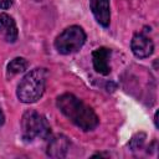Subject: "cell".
Masks as SVG:
<instances>
[{
  "instance_id": "5b68a950",
  "label": "cell",
  "mask_w": 159,
  "mask_h": 159,
  "mask_svg": "<svg viewBox=\"0 0 159 159\" xmlns=\"http://www.w3.org/2000/svg\"><path fill=\"white\" fill-rule=\"evenodd\" d=\"M130 48L134 56H137L138 58H145L153 53L154 45L149 36H147L144 32H138L132 39Z\"/></svg>"
},
{
  "instance_id": "7a4b0ae2",
  "label": "cell",
  "mask_w": 159,
  "mask_h": 159,
  "mask_svg": "<svg viewBox=\"0 0 159 159\" xmlns=\"http://www.w3.org/2000/svg\"><path fill=\"white\" fill-rule=\"evenodd\" d=\"M46 76L45 68H34L27 72L17 86V98L24 103L39 101L45 92Z\"/></svg>"
},
{
  "instance_id": "3957f363",
  "label": "cell",
  "mask_w": 159,
  "mask_h": 159,
  "mask_svg": "<svg viewBox=\"0 0 159 159\" xmlns=\"http://www.w3.org/2000/svg\"><path fill=\"white\" fill-rule=\"evenodd\" d=\"M21 128L22 137L26 140H34L36 138L47 139L51 133V128L47 119L35 111H27L24 114L21 119Z\"/></svg>"
},
{
  "instance_id": "ba28073f",
  "label": "cell",
  "mask_w": 159,
  "mask_h": 159,
  "mask_svg": "<svg viewBox=\"0 0 159 159\" xmlns=\"http://www.w3.org/2000/svg\"><path fill=\"white\" fill-rule=\"evenodd\" d=\"M70 148V142L65 135H56L53 137L47 147V155L52 158H62L66 155Z\"/></svg>"
},
{
  "instance_id": "9c48e42d",
  "label": "cell",
  "mask_w": 159,
  "mask_h": 159,
  "mask_svg": "<svg viewBox=\"0 0 159 159\" xmlns=\"http://www.w3.org/2000/svg\"><path fill=\"white\" fill-rule=\"evenodd\" d=\"M0 34L7 42H15L17 39L16 24L7 14H0Z\"/></svg>"
},
{
  "instance_id": "8fae6325",
  "label": "cell",
  "mask_w": 159,
  "mask_h": 159,
  "mask_svg": "<svg viewBox=\"0 0 159 159\" xmlns=\"http://www.w3.org/2000/svg\"><path fill=\"white\" fill-rule=\"evenodd\" d=\"M12 4V0H0V9H9Z\"/></svg>"
},
{
  "instance_id": "52a82bcc",
  "label": "cell",
  "mask_w": 159,
  "mask_h": 159,
  "mask_svg": "<svg viewBox=\"0 0 159 159\" xmlns=\"http://www.w3.org/2000/svg\"><path fill=\"white\" fill-rule=\"evenodd\" d=\"M111 53L112 51L107 47H99L92 52V61L96 72L101 75H108L111 72V66H109Z\"/></svg>"
},
{
  "instance_id": "6da1fadb",
  "label": "cell",
  "mask_w": 159,
  "mask_h": 159,
  "mask_svg": "<svg viewBox=\"0 0 159 159\" xmlns=\"http://www.w3.org/2000/svg\"><path fill=\"white\" fill-rule=\"evenodd\" d=\"M57 107L63 116L82 130H92L99 123L94 111L75 94L65 93L60 96L57 98Z\"/></svg>"
},
{
  "instance_id": "277c9868",
  "label": "cell",
  "mask_w": 159,
  "mask_h": 159,
  "mask_svg": "<svg viewBox=\"0 0 159 159\" xmlns=\"http://www.w3.org/2000/svg\"><path fill=\"white\" fill-rule=\"evenodd\" d=\"M86 42V34L80 26H70L65 29L55 40L56 50L62 55L77 52Z\"/></svg>"
},
{
  "instance_id": "30bf717a",
  "label": "cell",
  "mask_w": 159,
  "mask_h": 159,
  "mask_svg": "<svg viewBox=\"0 0 159 159\" xmlns=\"http://www.w3.org/2000/svg\"><path fill=\"white\" fill-rule=\"evenodd\" d=\"M29 63L25 58L22 57H16L14 60H11L7 65V75L9 76H14V75H17V73H21L24 72L26 68H27Z\"/></svg>"
},
{
  "instance_id": "8992f818",
  "label": "cell",
  "mask_w": 159,
  "mask_h": 159,
  "mask_svg": "<svg viewBox=\"0 0 159 159\" xmlns=\"http://www.w3.org/2000/svg\"><path fill=\"white\" fill-rule=\"evenodd\" d=\"M91 11L99 25L107 27L111 21L109 0H89Z\"/></svg>"
},
{
  "instance_id": "7c38bea8",
  "label": "cell",
  "mask_w": 159,
  "mask_h": 159,
  "mask_svg": "<svg viewBox=\"0 0 159 159\" xmlns=\"http://www.w3.org/2000/svg\"><path fill=\"white\" fill-rule=\"evenodd\" d=\"M2 123H4V114H2V112L0 111V125H2Z\"/></svg>"
}]
</instances>
